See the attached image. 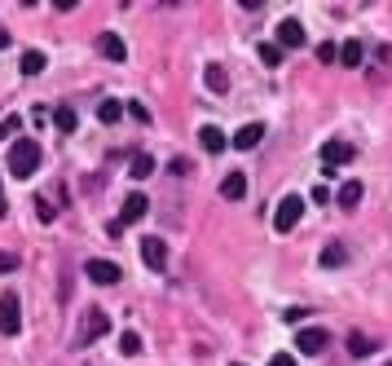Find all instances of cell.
Masks as SVG:
<instances>
[{
	"label": "cell",
	"instance_id": "cell-23",
	"mask_svg": "<svg viewBox=\"0 0 392 366\" xmlns=\"http://www.w3.org/2000/svg\"><path fill=\"white\" fill-rule=\"evenodd\" d=\"M53 124H58V132H75V111L58 106V111H53Z\"/></svg>",
	"mask_w": 392,
	"mask_h": 366
},
{
	"label": "cell",
	"instance_id": "cell-32",
	"mask_svg": "<svg viewBox=\"0 0 392 366\" xmlns=\"http://www.w3.org/2000/svg\"><path fill=\"white\" fill-rule=\"evenodd\" d=\"M9 216V203H5V190H0V221H5Z\"/></svg>",
	"mask_w": 392,
	"mask_h": 366
},
{
	"label": "cell",
	"instance_id": "cell-1",
	"mask_svg": "<svg viewBox=\"0 0 392 366\" xmlns=\"http://www.w3.org/2000/svg\"><path fill=\"white\" fill-rule=\"evenodd\" d=\"M40 168V141H31V137H18L9 146V177H31Z\"/></svg>",
	"mask_w": 392,
	"mask_h": 366
},
{
	"label": "cell",
	"instance_id": "cell-7",
	"mask_svg": "<svg viewBox=\"0 0 392 366\" xmlns=\"http://www.w3.org/2000/svg\"><path fill=\"white\" fill-rule=\"evenodd\" d=\"M326 344H331L326 327H300V336H296V348H300V353H322Z\"/></svg>",
	"mask_w": 392,
	"mask_h": 366
},
{
	"label": "cell",
	"instance_id": "cell-17",
	"mask_svg": "<svg viewBox=\"0 0 392 366\" xmlns=\"http://www.w3.org/2000/svg\"><path fill=\"white\" fill-rule=\"evenodd\" d=\"M362 58H366L362 40H344V44H339V62H344V66H362Z\"/></svg>",
	"mask_w": 392,
	"mask_h": 366
},
{
	"label": "cell",
	"instance_id": "cell-25",
	"mask_svg": "<svg viewBox=\"0 0 392 366\" xmlns=\"http://www.w3.org/2000/svg\"><path fill=\"white\" fill-rule=\"evenodd\" d=\"M260 62H265V66H277V62H282V49H277V44H260Z\"/></svg>",
	"mask_w": 392,
	"mask_h": 366
},
{
	"label": "cell",
	"instance_id": "cell-3",
	"mask_svg": "<svg viewBox=\"0 0 392 366\" xmlns=\"http://www.w3.org/2000/svg\"><path fill=\"white\" fill-rule=\"evenodd\" d=\"M22 331V305H18V291H5L0 296V336H18Z\"/></svg>",
	"mask_w": 392,
	"mask_h": 366
},
{
	"label": "cell",
	"instance_id": "cell-16",
	"mask_svg": "<svg viewBox=\"0 0 392 366\" xmlns=\"http://www.w3.org/2000/svg\"><path fill=\"white\" fill-rule=\"evenodd\" d=\"M102 53H106L110 62H124V58H128V44L115 36V31H106V36H102Z\"/></svg>",
	"mask_w": 392,
	"mask_h": 366
},
{
	"label": "cell",
	"instance_id": "cell-26",
	"mask_svg": "<svg viewBox=\"0 0 392 366\" xmlns=\"http://www.w3.org/2000/svg\"><path fill=\"white\" fill-rule=\"evenodd\" d=\"M18 128H22V120H18V115H5V120H0V137H13Z\"/></svg>",
	"mask_w": 392,
	"mask_h": 366
},
{
	"label": "cell",
	"instance_id": "cell-20",
	"mask_svg": "<svg viewBox=\"0 0 392 366\" xmlns=\"http://www.w3.org/2000/svg\"><path fill=\"white\" fill-rule=\"evenodd\" d=\"M119 353L124 358H137L141 353V336H137V331H119Z\"/></svg>",
	"mask_w": 392,
	"mask_h": 366
},
{
	"label": "cell",
	"instance_id": "cell-30",
	"mask_svg": "<svg viewBox=\"0 0 392 366\" xmlns=\"http://www.w3.org/2000/svg\"><path fill=\"white\" fill-rule=\"evenodd\" d=\"M269 366H296V358H287V353H273V358H269Z\"/></svg>",
	"mask_w": 392,
	"mask_h": 366
},
{
	"label": "cell",
	"instance_id": "cell-13",
	"mask_svg": "<svg viewBox=\"0 0 392 366\" xmlns=\"http://www.w3.org/2000/svg\"><path fill=\"white\" fill-rule=\"evenodd\" d=\"M362 194H366V186H362V181H344V186H339V208H344V212H353L357 203H362Z\"/></svg>",
	"mask_w": 392,
	"mask_h": 366
},
{
	"label": "cell",
	"instance_id": "cell-8",
	"mask_svg": "<svg viewBox=\"0 0 392 366\" xmlns=\"http://www.w3.org/2000/svg\"><path fill=\"white\" fill-rule=\"evenodd\" d=\"M145 212H150V198L141 190H133L124 198V212H119V225H133V221H145Z\"/></svg>",
	"mask_w": 392,
	"mask_h": 366
},
{
	"label": "cell",
	"instance_id": "cell-31",
	"mask_svg": "<svg viewBox=\"0 0 392 366\" xmlns=\"http://www.w3.org/2000/svg\"><path fill=\"white\" fill-rule=\"evenodd\" d=\"M13 265H18V260H13V256H5V252H0V274H5V270H13Z\"/></svg>",
	"mask_w": 392,
	"mask_h": 366
},
{
	"label": "cell",
	"instance_id": "cell-19",
	"mask_svg": "<svg viewBox=\"0 0 392 366\" xmlns=\"http://www.w3.org/2000/svg\"><path fill=\"white\" fill-rule=\"evenodd\" d=\"M203 84H207L211 93H225V89H230V75H225L221 66H207V71H203Z\"/></svg>",
	"mask_w": 392,
	"mask_h": 366
},
{
	"label": "cell",
	"instance_id": "cell-29",
	"mask_svg": "<svg viewBox=\"0 0 392 366\" xmlns=\"http://www.w3.org/2000/svg\"><path fill=\"white\" fill-rule=\"evenodd\" d=\"M335 58H339V49H335L331 40H326V44L318 49V62H335Z\"/></svg>",
	"mask_w": 392,
	"mask_h": 366
},
{
	"label": "cell",
	"instance_id": "cell-14",
	"mask_svg": "<svg viewBox=\"0 0 392 366\" xmlns=\"http://www.w3.org/2000/svg\"><path fill=\"white\" fill-rule=\"evenodd\" d=\"M221 194L230 198V203H238V198L247 194V177H242V172H230V177L221 181Z\"/></svg>",
	"mask_w": 392,
	"mask_h": 366
},
{
	"label": "cell",
	"instance_id": "cell-33",
	"mask_svg": "<svg viewBox=\"0 0 392 366\" xmlns=\"http://www.w3.org/2000/svg\"><path fill=\"white\" fill-rule=\"evenodd\" d=\"M234 366H242V362H234Z\"/></svg>",
	"mask_w": 392,
	"mask_h": 366
},
{
	"label": "cell",
	"instance_id": "cell-12",
	"mask_svg": "<svg viewBox=\"0 0 392 366\" xmlns=\"http://www.w3.org/2000/svg\"><path fill=\"white\" fill-rule=\"evenodd\" d=\"M260 137H265V124H242L234 132V146L238 151H251V146H260Z\"/></svg>",
	"mask_w": 392,
	"mask_h": 366
},
{
	"label": "cell",
	"instance_id": "cell-28",
	"mask_svg": "<svg viewBox=\"0 0 392 366\" xmlns=\"http://www.w3.org/2000/svg\"><path fill=\"white\" fill-rule=\"evenodd\" d=\"M36 216H40L44 225H48V221H58V216H53V208H48V198H36Z\"/></svg>",
	"mask_w": 392,
	"mask_h": 366
},
{
	"label": "cell",
	"instance_id": "cell-18",
	"mask_svg": "<svg viewBox=\"0 0 392 366\" xmlns=\"http://www.w3.org/2000/svg\"><path fill=\"white\" fill-rule=\"evenodd\" d=\"M18 66H22V75H40V71H44L48 62H44V53H40V49H27Z\"/></svg>",
	"mask_w": 392,
	"mask_h": 366
},
{
	"label": "cell",
	"instance_id": "cell-24",
	"mask_svg": "<svg viewBox=\"0 0 392 366\" xmlns=\"http://www.w3.org/2000/svg\"><path fill=\"white\" fill-rule=\"evenodd\" d=\"M119 115H124V106H119V102H102V106H97V120H102V124H115Z\"/></svg>",
	"mask_w": 392,
	"mask_h": 366
},
{
	"label": "cell",
	"instance_id": "cell-10",
	"mask_svg": "<svg viewBox=\"0 0 392 366\" xmlns=\"http://www.w3.org/2000/svg\"><path fill=\"white\" fill-rule=\"evenodd\" d=\"M304 44V27L296 18H282L277 23V49H300Z\"/></svg>",
	"mask_w": 392,
	"mask_h": 366
},
{
	"label": "cell",
	"instance_id": "cell-6",
	"mask_svg": "<svg viewBox=\"0 0 392 366\" xmlns=\"http://www.w3.org/2000/svg\"><path fill=\"white\" fill-rule=\"evenodd\" d=\"M141 260H145V270H155V274H163V270H168V243H163V239H145L141 243Z\"/></svg>",
	"mask_w": 392,
	"mask_h": 366
},
{
	"label": "cell",
	"instance_id": "cell-15",
	"mask_svg": "<svg viewBox=\"0 0 392 366\" xmlns=\"http://www.w3.org/2000/svg\"><path fill=\"white\" fill-rule=\"evenodd\" d=\"M374 348H379L374 336H362V331H353V336H348V353L353 358H366V353H374Z\"/></svg>",
	"mask_w": 392,
	"mask_h": 366
},
{
	"label": "cell",
	"instance_id": "cell-21",
	"mask_svg": "<svg viewBox=\"0 0 392 366\" xmlns=\"http://www.w3.org/2000/svg\"><path fill=\"white\" fill-rule=\"evenodd\" d=\"M344 260H348V247H344V243H331V247L322 252V265H331V270H335V265H344Z\"/></svg>",
	"mask_w": 392,
	"mask_h": 366
},
{
	"label": "cell",
	"instance_id": "cell-34",
	"mask_svg": "<svg viewBox=\"0 0 392 366\" xmlns=\"http://www.w3.org/2000/svg\"><path fill=\"white\" fill-rule=\"evenodd\" d=\"M388 366H392V362H388Z\"/></svg>",
	"mask_w": 392,
	"mask_h": 366
},
{
	"label": "cell",
	"instance_id": "cell-27",
	"mask_svg": "<svg viewBox=\"0 0 392 366\" xmlns=\"http://www.w3.org/2000/svg\"><path fill=\"white\" fill-rule=\"evenodd\" d=\"M124 111L133 115V120H141V124H150V111H145V102H128Z\"/></svg>",
	"mask_w": 392,
	"mask_h": 366
},
{
	"label": "cell",
	"instance_id": "cell-11",
	"mask_svg": "<svg viewBox=\"0 0 392 366\" xmlns=\"http://www.w3.org/2000/svg\"><path fill=\"white\" fill-rule=\"evenodd\" d=\"M199 146H203V151H211V155H221L225 146H230V137H225L216 124H203V128H199Z\"/></svg>",
	"mask_w": 392,
	"mask_h": 366
},
{
	"label": "cell",
	"instance_id": "cell-22",
	"mask_svg": "<svg viewBox=\"0 0 392 366\" xmlns=\"http://www.w3.org/2000/svg\"><path fill=\"white\" fill-rule=\"evenodd\" d=\"M155 172V159L150 155H133V181H145Z\"/></svg>",
	"mask_w": 392,
	"mask_h": 366
},
{
	"label": "cell",
	"instance_id": "cell-4",
	"mask_svg": "<svg viewBox=\"0 0 392 366\" xmlns=\"http://www.w3.org/2000/svg\"><path fill=\"white\" fill-rule=\"evenodd\" d=\"M106 331H110V318H106L102 309H89V313H84V327H79V336H75V344H79V348H89L93 340H102Z\"/></svg>",
	"mask_w": 392,
	"mask_h": 366
},
{
	"label": "cell",
	"instance_id": "cell-2",
	"mask_svg": "<svg viewBox=\"0 0 392 366\" xmlns=\"http://www.w3.org/2000/svg\"><path fill=\"white\" fill-rule=\"evenodd\" d=\"M300 216H304V198L300 194H282L277 208H273V229L277 234H291V229L300 225Z\"/></svg>",
	"mask_w": 392,
	"mask_h": 366
},
{
	"label": "cell",
	"instance_id": "cell-9",
	"mask_svg": "<svg viewBox=\"0 0 392 366\" xmlns=\"http://www.w3.org/2000/svg\"><path fill=\"white\" fill-rule=\"evenodd\" d=\"M84 274H89L93 282H102V287H110V282H119V278H124L115 260H89V265H84Z\"/></svg>",
	"mask_w": 392,
	"mask_h": 366
},
{
	"label": "cell",
	"instance_id": "cell-5",
	"mask_svg": "<svg viewBox=\"0 0 392 366\" xmlns=\"http://www.w3.org/2000/svg\"><path fill=\"white\" fill-rule=\"evenodd\" d=\"M353 155H357V146H348V141H326V146H322V163H326L322 172H339L344 163H353Z\"/></svg>",
	"mask_w": 392,
	"mask_h": 366
}]
</instances>
